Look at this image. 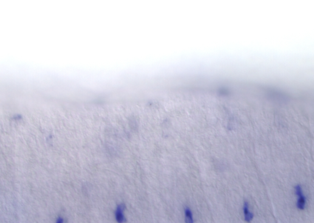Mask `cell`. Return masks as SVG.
Returning a JSON list of instances; mask_svg holds the SVG:
<instances>
[{"mask_svg":"<svg viewBox=\"0 0 314 223\" xmlns=\"http://www.w3.org/2000/svg\"><path fill=\"white\" fill-rule=\"evenodd\" d=\"M294 193L296 196V208L299 210H304L307 205V199L304 195L302 187L301 185L298 184L294 186Z\"/></svg>","mask_w":314,"mask_h":223,"instance_id":"obj_1","label":"cell"},{"mask_svg":"<svg viewBox=\"0 0 314 223\" xmlns=\"http://www.w3.org/2000/svg\"><path fill=\"white\" fill-rule=\"evenodd\" d=\"M242 213L244 221L247 223H250L254 219V213L251 210L250 204L248 201L245 200L242 205Z\"/></svg>","mask_w":314,"mask_h":223,"instance_id":"obj_2","label":"cell"},{"mask_svg":"<svg viewBox=\"0 0 314 223\" xmlns=\"http://www.w3.org/2000/svg\"><path fill=\"white\" fill-rule=\"evenodd\" d=\"M125 211V206L120 205L115 210V218L117 222L118 223H124L126 221V218L124 214Z\"/></svg>","mask_w":314,"mask_h":223,"instance_id":"obj_3","label":"cell"},{"mask_svg":"<svg viewBox=\"0 0 314 223\" xmlns=\"http://www.w3.org/2000/svg\"><path fill=\"white\" fill-rule=\"evenodd\" d=\"M184 220L185 223H195V218L193 211L189 207H185L183 210Z\"/></svg>","mask_w":314,"mask_h":223,"instance_id":"obj_4","label":"cell"},{"mask_svg":"<svg viewBox=\"0 0 314 223\" xmlns=\"http://www.w3.org/2000/svg\"><path fill=\"white\" fill-rule=\"evenodd\" d=\"M55 223H65V220L62 217H59L57 218Z\"/></svg>","mask_w":314,"mask_h":223,"instance_id":"obj_5","label":"cell"}]
</instances>
